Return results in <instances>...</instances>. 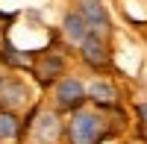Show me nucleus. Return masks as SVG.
Here are the masks:
<instances>
[{
    "mask_svg": "<svg viewBox=\"0 0 147 144\" xmlns=\"http://www.w3.org/2000/svg\"><path fill=\"white\" fill-rule=\"evenodd\" d=\"M109 121L100 109H77L68 121V138L71 144H100L106 135Z\"/></svg>",
    "mask_w": 147,
    "mask_h": 144,
    "instance_id": "1",
    "label": "nucleus"
},
{
    "mask_svg": "<svg viewBox=\"0 0 147 144\" xmlns=\"http://www.w3.org/2000/svg\"><path fill=\"white\" fill-rule=\"evenodd\" d=\"M53 97H56V106H59V109L77 112V109H82V103L88 100V97H85V82H82L80 77H62V79L56 82Z\"/></svg>",
    "mask_w": 147,
    "mask_h": 144,
    "instance_id": "2",
    "label": "nucleus"
},
{
    "mask_svg": "<svg viewBox=\"0 0 147 144\" xmlns=\"http://www.w3.org/2000/svg\"><path fill=\"white\" fill-rule=\"evenodd\" d=\"M77 12L82 15V21L88 24L91 32H97L100 38H109V32H112V18H109V12H106V6L100 0H80Z\"/></svg>",
    "mask_w": 147,
    "mask_h": 144,
    "instance_id": "3",
    "label": "nucleus"
},
{
    "mask_svg": "<svg viewBox=\"0 0 147 144\" xmlns=\"http://www.w3.org/2000/svg\"><path fill=\"white\" fill-rule=\"evenodd\" d=\"M80 56H82V62L91 71L109 68V44H106V38H100L97 32H88L80 41Z\"/></svg>",
    "mask_w": 147,
    "mask_h": 144,
    "instance_id": "4",
    "label": "nucleus"
},
{
    "mask_svg": "<svg viewBox=\"0 0 147 144\" xmlns=\"http://www.w3.org/2000/svg\"><path fill=\"white\" fill-rule=\"evenodd\" d=\"M30 100V88L24 85L18 77L12 74H0V106L3 109H15Z\"/></svg>",
    "mask_w": 147,
    "mask_h": 144,
    "instance_id": "5",
    "label": "nucleus"
},
{
    "mask_svg": "<svg viewBox=\"0 0 147 144\" xmlns=\"http://www.w3.org/2000/svg\"><path fill=\"white\" fill-rule=\"evenodd\" d=\"M32 115H35V121L30 124H32V135L38 144H53L62 135V124H59L56 112H32Z\"/></svg>",
    "mask_w": 147,
    "mask_h": 144,
    "instance_id": "6",
    "label": "nucleus"
},
{
    "mask_svg": "<svg viewBox=\"0 0 147 144\" xmlns=\"http://www.w3.org/2000/svg\"><path fill=\"white\" fill-rule=\"evenodd\" d=\"M85 97L91 103H97V109H112L118 103V88L106 79H94V82L85 85Z\"/></svg>",
    "mask_w": 147,
    "mask_h": 144,
    "instance_id": "7",
    "label": "nucleus"
},
{
    "mask_svg": "<svg viewBox=\"0 0 147 144\" xmlns=\"http://www.w3.org/2000/svg\"><path fill=\"white\" fill-rule=\"evenodd\" d=\"M65 68H68V62H65V56H59V53H44L38 62H35V74H38V79H44V82H50V79H62V74H65Z\"/></svg>",
    "mask_w": 147,
    "mask_h": 144,
    "instance_id": "8",
    "label": "nucleus"
},
{
    "mask_svg": "<svg viewBox=\"0 0 147 144\" xmlns=\"http://www.w3.org/2000/svg\"><path fill=\"white\" fill-rule=\"evenodd\" d=\"M62 30H65V35H68V41H74L77 47H80V41L85 38V35L91 32V30H88V24L82 21V15H80L77 9L68 12V15L62 18Z\"/></svg>",
    "mask_w": 147,
    "mask_h": 144,
    "instance_id": "9",
    "label": "nucleus"
},
{
    "mask_svg": "<svg viewBox=\"0 0 147 144\" xmlns=\"http://www.w3.org/2000/svg\"><path fill=\"white\" fill-rule=\"evenodd\" d=\"M21 133V121L12 109H0V141L3 138H15Z\"/></svg>",
    "mask_w": 147,
    "mask_h": 144,
    "instance_id": "10",
    "label": "nucleus"
},
{
    "mask_svg": "<svg viewBox=\"0 0 147 144\" xmlns=\"http://www.w3.org/2000/svg\"><path fill=\"white\" fill-rule=\"evenodd\" d=\"M138 115H141V121L147 124V103H141V106H138Z\"/></svg>",
    "mask_w": 147,
    "mask_h": 144,
    "instance_id": "11",
    "label": "nucleus"
}]
</instances>
